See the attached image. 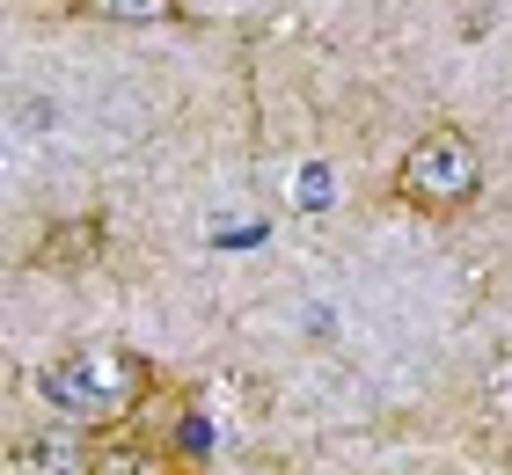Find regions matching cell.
I'll return each instance as SVG.
<instances>
[{"mask_svg":"<svg viewBox=\"0 0 512 475\" xmlns=\"http://www.w3.org/2000/svg\"><path fill=\"white\" fill-rule=\"evenodd\" d=\"M30 388H37V402L59 424L118 432V424H132L154 402L161 373H154L147 351H132V344H66V351H52V359H37Z\"/></svg>","mask_w":512,"mask_h":475,"instance_id":"cell-1","label":"cell"},{"mask_svg":"<svg viewBox=\"0 0 512 475\" xmlns=\"http://www.w3.org/2000/svg\"><path fill=\"white\" fill-rule=\"evenodd\" d=\"M395 198L425 220H454L483 198V147L461 125H425L395 161Z\"/></svg>","mask_w":512,"mask_h":475,"instance_id":"cell-2","label":"cell"},{"mask_svg":"<svg viewBox=\"0 0 512 475\" xmlns=\"http://www.w3.org/2000/svg\"><path fill=\"white\" fill-rule=\"evenodd\" d=\"M110 432H81V424H44V432L8 446V475H103Z\"/></svg>","mask_w":512,"mask_h":475,"instance_id":"cell-3","label":"cell"},{"mask_svg":"<svg viewBox=\"0 0 512 475\" xmlns=\"http://www.w3.org/2000/svg\"><path fill=\"white\" fill-rule=\"evenodd\" d=\"M110 249V220L103 212H74V220H52L30 249V271H88Z\"/></svg>","mask_w":512,"mask_h":475,"instance_id":"cell-4","label":"cell"},{"mask_svg":"<svg viewBox=\"0 0 512 475\" xmlns=\"http://www.w3.org/2000/svg\"><path fill=\"white\" fill-rule=\"evenodd\" d=\"M183 0H66V15L74 22H118V30H154V22H169Z\"/></svg>","mask_w":512,"mask_h":475,"instance_id":"cell-5","label":"cell"},{"mask_svg":"<svg viewBox=\"0 0 512 475\" xmlns=\"http://www.w3.org/2000/svg\"><path fill=\"white\" fill-rule=\"evenodd\" d=\"M476 395H483V417L512 439V351H498V359L483 366V388H476Z\"/></svg>","mask_w":512,"mask_h":475,"instance_id":"cell-6","label":"cell"}]
</instances>
